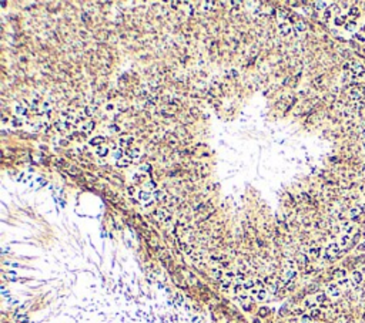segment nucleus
I'll return each mask as SVG.
<instances>
[{"label":"nucleus","instance_id":"f257e3e1","mask_svg":"<svg viewBox=\"0 0 365 323\" xmlns=\"http://www.w3.org/2000/svg\"><path fill=\"white\" fill-rule=\"evenodd\" d=\"M340 252H341L340 243H335V242L330 243V245L327 246V249H325V258H327V259L337 258V256L340 255Z\"/></svg>","mask_w":365,"mask_h":323},{"label":"nucleus","instance_id":"f03ea898","mask_svg":"<svg viewBox=\"0 0 365 323\" xmlns=\"http://www.w3.org/2000/svg\"><path fill=\"white\" fill-rule=\"evenodd\" d=\"M154 218L158 221V222H168L170 221V212H167L166 209H163V208H160V209H157L154 212Z\"/></svg>","mask_w":365,"mask_h":323},{"label":"nucleus","instance_id":"7ed1b4c3","mask_svg":"<svg viewBox=\"0 0 365 323\" xmlns=\"http://www.w3.org/2000/svg\"><path fill=\"white\" fill-rule=\"evenodd\" d=\"M153 196L154 195L151 194L150 191H146V189L138 191V199H140V202H143V204H151L153 202Z\"/></svg>","mask_w":365,"mask_h":323},{"label":"nucleus","instance_id":"20e7f679","mask_svg":"<svg viewBox=\"0 0 365 323\" xmlns=\"http://www.w3.org/2000/svg\"><path fill=\"white\" fill-rule=\"evenodd\" d=\"M126 157L130 158L133 162H137V160H140V157H141V151H140V148H129V150H126Z\"/></svg>","mask_w":365,"mask_h":323},{"label":"nucleus","instance_id":"39448f33","mask_svg":"<svg viewBox=\"0 0 365 323\" xmlns=\"http://www.w3.org/2000/svg\"><path fill=\"white\" fill-rule=\"evenodd\" d=\"M327 293H328L331 298H338V296L341 295V291H340V288H338V285L331 283V285L327 286Z\"/></svg>","mask_w":365,"mask_h":323},{"label":"nucleus","instance_id":"423d86ee","mask_svg":"<svg viewBox=\"0 0 365 323\" xmlns=\"http://www.w3.org/2000/svg\"><path fill=\"white\" fill-rule=\"evenodd\" d=\"M134 142V138L133 137H123L120 138V141H119V148H121V150H129V148H131V144Z\"/></svg>","mask_w":365,"mask_h":323},{"label":"nucleus","instance_id":"0eeeda50","mask_svg":"<svg viewBox=\"0 0 365 323\" xmlns=\"http://www.w3.org/2000/svg\"><path fill=\"white\" fill-rule=\"evenodd\" d=\"M349 97L354 98V100H362V93H361L359 87L354 86L352 88H349Z\"/></svg>","mask_w":365,"mask_h":323},{"label":"nucleus","instance_id":"6e6552de","mask_svg":"<svg viewBox=\"0 0 365 323\" xmlns=\"http://www.w3.org/2000/svg\"><path fill=\"white\" fill-rule=\"evenodd\" d=\"M280 33H281V36H284V37H287V36H290L292 33V29H291V26L288 24V23H281L280 24Z\"/></svg>","mask_w":365,"mask_h":323},{"label":"nucleus","instance_id":"1a4fd4ad","mask_svg":"<svg viewBox=\"0 0 365 323\" xmlns=\"http://www.w3.org/2000/svg\"><path fill=\"white\" fill-rule=\"evenodd\" d=\"M154 198L157 199V201H161V202H166L167 199H168V196H167V194H166L164 189H157V191H154Z\"/></svg>","mask_w":365,"mask_h":323},{"label":"nucleus","instance_id":"9d476101","mask_svg":"<svg viewBox=\"0 0 365 323\" xmlns=\"http://www.w3.org/2000/svg\"><path fill=\"white\" fill-rule=\"evenodd\" d=\"M94 127H96V122H94V121H84L83 124H80V129H81V131H84V132H89V131H91Z\"/></svg>","mask_w":365,"mask_h":323},{"label":"nucleus","instance_id":"9b49d317","mask_svg":"<svg viewBox=\"0 0 365 323\" xmlns=\"http://www.w3.org/2000/svg\"><path fill=\"white\" fill-rule=\"evenodd\" d=\"M354 229H355V226H354V224H351V222H344L342 224V232H344V235H351L354 232Z\"/></svg>","mask_w":365,"mask_h":323},{"label":"nucleus","instance_id":"f8f14e48","mask_svg":"<svg viewBox=\"0 0 365 323\" xmlns=\"http://www.w3.org/2000/svg\"><path fill=\"white\" fill-rule=\"evenodd\" d=\"M96 155H97V157H100V158H104V157H107V155H108V147H107V145L98 147L97 150H96Z\"/></svg>","mask_w":365,"mask_h":323},{"label":"nucleus","instance_id":"ddd939ff","mask_svg":"<svg viewBox=\"0 0 365 323\" xmlns=\"http://www.w3.org/2000/svg\"><path fill=\"white\" fill-rule=\"evenodd\" d=\"M54 127H56V129L59 131V132H64V131H67L69 129V124L66 121H57L56 124H54Z\"/></svg>","mask_w":365,"mask_h":323},{"label":"nucleus","instance_id":"4468645a","mask_svg":"<svg viewBox=\"0 0 365 323\" xmlns=\"http://www.w3.org/2000/svg\"><path fill=\"white\" fill-rule=\"evenodd\" d=\"M268 298V291L264 288V289H258V292H257V295H255V299L257 300H265V299Z\"/></svg>","mask_w":365,"mask_h":323},{"label":"nucleus","instance_id":"2eb2a0df","mask_svg":"<svg viewBox=\"0 0 365 323\" xmlns=\"http://www.w3.org/2000/svg\"><path fill=\"white\" fill-rule=\"evenodd\" d=\"M103 144H104V138L100 137V135L90 140V145H94V147H97V148H98V147H101Z\"/></svg>","mask_w":365,"mask_h":323},{"label":"nucleus","instance_id":"dca6fc26","mask_svg":"<svg viewBox=\"0 0 365 323\" xmlns=\"http://www.w3.org/2000/svg\"><path fill=\"white\" fill-rule=\"evenodd\" d=\"M111 157H113L116 161H119V160H121L123 157H126V153H124V150H121V148H117V150L113 151Z\"/></svg>","mask_w":365,"mask_h":323},{"label":"nucleus","instance_id":"f3484780","mask_svg":"<svg viewBox=\"0 0 365 323\" xmlns=\"http://www.w3.org/2000/svg\"><path fill=\"white\" fill-rule=\"evenodd\" d=\"M351 68H352V73L355 74L357 77H359V74H364V68H362V65L358 64V63H354V64L351 65Z\"/></svg>","mask_w":365,"mask_h":323},{"label":"nucleus","instance_id":"a211bd4d","mask_svg":"<svg viewBox=\"0 0 365 323\" xmlns=\"http://www.w3.org/2000/svg\"><path fill=\"white\" fill-rule=\"evenodd\" d=\"M131 162H133V161H131L130 158H127V157H123L121 160H119V161H117V167H120V168H124V167H129Z\"/></svg>","mask_w":365,"mask_h":323},{"label":"nucleus","instance_id":"6ab92c4d","mask_svg":"<svg viewBox=\"0 0 365 323\" xmlns=\"http://www.w3.org/2000/svg\"><path fill=\"white\" fill-rule=\"evenodd\" d=\"M96 110H97V107H96V105H87V107L84 108V111H83V113L86 114V117H91V115H94V114H96Z\"/></svg>","mask_w":365,"mask_h":323},{"label":"nucleus","instance_id":"aec40b11","mask_svg":"<svg viewBox=\"0 0 365 323\" xmlns=\"http://www.w3.org/2000/svg\"><path fill=\"white\" fill-rule=\"evenodd\" d=\"M352 282H354V285H359V283L362 282V273L359 270H355L352 273Z\"/></svg>","mask_w":365,"mask_h":323},{"label":"nucleus","instance_id":"412c9836","mask_svg":"<svg viewBox=\"0 0 365 323\" xmlns=\"http://www.w3.org/2000/svg\"><path fill=\"white\" fill-rule=\"evenodd\" d=\"M334 276L337 278V281L344 279V278H347V270L345 269H337V270H334Z\"/></svg>","mask_w":365,"mask_h":323},{"label":"nucleus","instance_id":"4be33fe9","mask_svg":"<svg viewBox=\"0 0 365 323\" xmlns=\"http://www.w3.org/2000/svg\"><path fill=\"white\" fill-rule=\"evenodd\" d=\"M308 255L311 256V258H318V256H319V248H318V246H315V245H314V246H311V248H309V250H308Z\"/></svg>","mask_w":365,"mask_h":323},{"label":"nucleus","instance_id":"5701e85b","mask_svg":"<svg viewBox=\"0 0 365 323\" xmlns=\"http://www.w3.org/2000/svg\"><path fill=\"white\" fill-rule=\"evenodd\" d=\"M294 30H295V33H304L305 32V23L304 22H297L295 26H294Z\"/></svg>","mask_w":365,"mask_h":323},{"label":"nucleus","instance_id":"b1692460","mask_svg":"<svg viewBox=\"0 0 365 323\" xmlns=\"http://www.w3.org/2000/svg\"><path fill=\"white\" fill-rule=\"evenodd\" d=\"M243 288H244V291H251L252 288H255V283H254L252 279H247V281L243 283Z\"/></svg>","mask_w":365,"mask_h":323},{"label":"nucleus","instance_id":"393cba45","mask_svg":"<svg viewBox=\"0 0 365 323\" xmlns=\"http://www.w3.org/2000/svg\"><path fill=\"white\" fill-rule=\"evenodd\" d=\"M14 111H16L17 115H26V114H27V108H26L23 104H17Z\"/></svg>","mask_w":365,"mask_h":323},{"label":"nucleus","instance_id":"a878e982","mask_svg":"<svg viewBox=\"0 0 365 323\" xmlns=\"http://www.w3.org/2000/svg\"><path fill=\"white\" fill-rule=\"evenodd\" d=\"M223 279H226V281H228V282H233L235 279V272H233V270H227V272H224V278Z\"/></svg>","mask_w":365,"mask_h":323},{"label":"nucleus","instance_id":"bb28decb","mask_svg":"<svg viewBox=\"0 0 365 323\" xmlns=\"http://www.w3.org/2000/svg\"><path fill=\"white\" fill-rule=\"evenodd\" d=\"M349 241H351V235H342L341 242H340V246H341V248H345V246L349 243Z\"/></svg>","mask_w":365,"mask_h":323},{"label":"nucleus","instance_id":"cd10ccee","mask_svg":"<svg viewBox=\"0 0 365 323\" xmlns=\"http://www.w3.org/2000/svg\"><path fill=\"white\" fill-rule=\"evenodd\" d=\"M361 214V208H352V209L349 211V214H348V217L351 219H355Z\"/></svg>","mask_w":365,"mask_h":323},{"label":"nucleus","instance_id":"c85d7f7f","mask_svg":"<svg viewBox=\"0 0 365 323\" xmlns=\"http://www.w3.org/2000/svg\"><path fill=\"white\" fill-rule=\"evenodd\" d=\"M304 306L308 307V309H315V307H317V300H315V299H314V300H312V299H307V300H305V303H304Z\"/></svg>","mask_w":365,"mask_h":323},{"label":"nucleus","instance_id":"c756f323","mask_svg":"<svg viewBox=\"0 0 365 323\" xmlns=\"http://www.w3.org/2000/svg\"><path fill=\"white\" fill-rule=\"evenodd\" d=\"M212 275H214V278H215L218 282L224 278V272H223L221 269H214V270H212Z\"/></svg>","mask_w":365,"mask_h":323},{"label":"nucleus","instance_id":"7c9ffc66","mask_svg":"<svg viewBox=\"0 0 365 323\" xmlns=\"http://www.w3.org/2000/svg\"><path fill=\"white\" fill-rule=\"evenodd\" d=\"M345 20H347V17H345V16H337L335 19H334V23H335L337 26L347 24V23H345Z\"/></svg>","mask_w":365,"mask_h":323},{"label":"nucleus","instance_id":"2f4dec72","mask_svg":"<svg viewBox=\"0 0 365 323\" xmlns=\"http://www.w3.org/2000/svg\"><path fill=\"white\" fill-rule=\"evenodd\" d=\"M325 299H327V295H325L324 292H319V293H317V296H315L317 303H324Z\"/></svg>","mask_w":365,"mask_h":323},{"label":"nucleus","instance_id":"473e14b6","mask_svg":"<svg viewBox=\"0 0 365 323\" xmlns=\"http://www.w3.org/2000/svg\"><path fill=\"white\" fill-rule=\"evenodd\" d=\"M337 285L338 286H344V288H349L351 286V281H348V278H344V279H340Z\"/></svg>","mask_w":365,"mask_h":323},{"label":"nucleus","instance_id":"72a5a7b5","mask_svg":"<svg viewBox=\"0 0 365 323\" xmlns=\"http://www.w3.org/2000/svg\"><path fill=\"white\" fill-rule=\"evenodd\" d=\"M314 6H315L317 10H322V9H327L328 3H327V1H315V3H314Z\"/></svg>","mask_w":365,"mask_h":323},{"label":"nucleus","instance_id":"f704fd0d","mask_svg":"<svg viewBox=\"0 0 365 323\" xmlns=\"http://www.w3.org/2000/svg\"><path fill=\"white\" fill-rule=\"evenodd\" d=\"M41 110H43L44 113H47V111H50V110H51V101H49V100H46V101L43 103V105H41Z\"/></svg>","mask_w":365,"mask_h":323},{"label":"nucleus","instance_id":"c9c22d12","mask_svg":"<svg viewBox=\"0 0 365 323\" xmlns=\"http://www.w3.org/2000/svg\"><path fill=\"white\" fill-rule=\"evenodd\" d=\"M319 315H321V310H319L318 307H315V309H311V310H309V316H311L312 319H314V317H318Z\"/></svg>","mask_w":365,"mask_h":323},{"label":"nucleus","instance_id":"e433bc0d","mask_svg":"<svg viewBox=\"0 0 365 323\" xmlns=\"http://www.w3.org/2000/svg\"><path fill=\"white\" fill-rule=\"evenodd\" d=\"M215 3L214 1H207V3H204L203 4V9L204 10H207V12H210V10H212V6H214Z\"/></svg>","mask_w":365,"mask_h":323},{"label":"nucleus","instance_id":"4c0bfd02","mask_svg":"<svg viewBox=\"0 0 365 323\" xmlns=\"http://www.w3.org/2000/svg\"><path fill=\"white\" fill-rule=\"evenodd\" d=\"M359 14V10H358V7H351L348 10V16H358Z\"/></svg>","mask_w":365,"mask_h":323},{"label":"nucleus","instance_id":"58836bf2","mask_svg":"<svg viewBox=\"0 0 365 323\" xmlns=\"http://www.w3.org/2000/svg\"><path fill=\"white\" fill-rule=\"evenodd\" d=\"M301 323H312V317L309 315H304L301 317Z\"/></svg>","mask_w":365,"mask_h":323},{"label":"nucleus","instance_id":"ea45409f","mask_svg":"<svg viewBox=\"0 0 365 323\" xmlns=\"http://www.w3.org/2000/svg\"><path fill=\"white\" fill-rule=\"evenodd\" d=\"M355 27H357V24L355 23H352V22H349V23H347L345 24V29L348 30V32H354L355 30Z\"/></svg>","mask_w":365,"mask_h":323},{"label":"nucleus","instance_id":"a19ab883","mask_svg":"<svg viewBox=\"0 0 365 323\" xmlns=\"http://www.w3.org/2000/svg\"><path fill=\"white\" fill-rule=\"evenodd\" d=\"M287 17H288V12H285V10H280V12H278V19L284 20V19H287Z\"/></svg>","mask_w":365,"mask_h":323},{"label":"nucleus","instance_id":"79ce46f5","mask_svg":"<svg viewBox=\"0 0 365 323\" xmlns=\"http://www.w3.org/2000/svg\"><path fill=\"white\" fill-rule=\"evenodd\" d=\"M147 188H150V192H151V191H157L155 184L153 182V181H148V182H147Z\"/></svg>","mask_w":365,"mask_h":323},{"label":"nucleus","instance_id":"37998d69","mask_svg":"<svg viewBox=\"0 0 365 323\" xmlns=\"http://www.w3.org/2000/svg\"><path fill=\"white\" fill-rule=\"evenodd\" d=\"M307 262H308V258H307L305 255H302V256L300 258V263L301 265H307Z\"/></svg>","mask_w":365,"mask_h":323},{"label":"nucleus","instance_id":"c03bdc74","mask_svg":"<svg viewBox=\"0 0 365 323\" xmlns=\"http://www.w3.org/2000/svg\"><path fill=\"white\" fill-rule=\"evenodd\" d=\"M268 313V307H261L260 309V316H267Z\"/></svg>","mask_w":365,"mask_h":323},{"label":"nucleus","instance_id":"a18cd8bd","mask_svg":"<svg viewBox=\"0 0 365 323\" xmlns=\"http://www.w3.org/2000/svg\"><path fill=\"white\" fill-rule=\"evenodd\" d=\"M67 172H69V174H72V175H76V174H79V170H77V168H69V170H67Z\"/></svg>","mask_w":365,"mask_h":323},{"label":"nucleus","instance_id":"49530a36","mask_svg":"<svg viewBox=\"0 0 365 323\" xmlns=\"http://www.w3.org/2000/svg\"><path fill=\"white\" fill-rule=\"evenodd\" d=\"M330 17H331V10H328V9H327V10H325V13H324V19H325V20H328Z\"/></svg>","mask_w":365,"mask_h":323},{"label":"nucleus","instance_id":"de8ad7c7","mask_svg":"<svg viewBox=\"0 0 365 323\" xmlns=\"http://www.w3.org/2000/svg\"><path fill=\"white\" fill-rule=\"evenodd\" d=\"M12 124H13V125H16V127H20V125H22V122L19 121L17 118H13V120H12Z\"/></svg>","mask_w":365,"mask_h":323},{"label":"nucleus","instance_id":"09e8293b","mask_svg":"<svg viewBox=\"0 0 365 323\" xmlns=\"http://www.w3.org/2000/svg\"><path fill=\"white\" fill-rule=\"evenodd\" d=\"M358 250H365V242H362L361 245H358Z\"/></svg>","mask_w":365,"mask_h":323},{"label":"nucleus","instance_id":"8fccbe9b","mask_svg":"<svg viewBox=\"0 0 365 323\" xmlns=\"http://www.w3.org/2000/svg\"><path fill=\"white\" fill-rule=\"evenodd\" d=\"M110 131H119V127H117V125H111V127H110Z\"/></svg>","mask_w":365,"mask_h":323},{"label":"nucleus","instance_id":"3c124183","mask_svg":"<svg viewBox=\"0 0 365 323\" xmlns=\"http://www.w3.org/2000/svg\"><path fill=\"white\" fill-rule=\"evenodd\" d=\"M134 192H136V191H134V188H133V186H130V188H129V194H130V195H133V194H134Z\"/></svg>","mask_w":365,"mask_h":323}]
</instances>
